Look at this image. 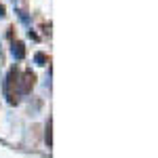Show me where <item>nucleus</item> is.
I'll use <instances>...</instances> for the list:
<instances>
[{
  "label": "nucleus",
  "instance_id": "nucleus-1",
  "mask_svg": "<svg viewBox=\"0 0 158 158\" xmlns=\"http://www.w3.org/2000/svg\"><path fill=\"white\" fill-rule=\"evenodd\" d=\"M19 68L13 65L11 70L6 72V78H4V97L11 106H17L19 103Z\"/></svg>",
  "mask_w": 158,
  "mask_h": 158
},
{
  "label": "nucleus",
  "instance_id": "nucleus-2",
  "mask_svg": "<svg viewBox=\"0 0 158 158\" xmlns=\"http://www.w3.org/2000/svg\"><path fill=\"white\" fill-rule=\"evenodd\" d=\"M34 85H36V74L32 72L30 68L19 74V93L30 95V93H32V89H34Z\"/></svg>",
  "mask_w": 158,
  "mask_h": 158
},
{
  "label": "nucleus",
  "instance_id": "nucleus-3",
  "mask_svg": "<svg viewBox=\"0 0 158 158\" xmlns=\"http://www.w3.org/2000/svg\"><path fill=\"white\" fill-rule=\"evenodd\" d=\"M11 53H13L15 59H23V57H25V44L21 42V40H13Z\"/></svg>",
  "mask_w": 158,
  "mask_h": 158
},
{
  "label": "nucleus",
  "instance_id": "nucleus-4",
  "mask_svg": "<svg viewBox=\"0 0 158 158\" xmlns=\"http://www.w3.org/2000/svg\"><path fill=\"white\" fill-rule=\"evenodd\" d=\"M44 143H47V148H53V118L51 116L44 124Z\"/></svg>",
  "mask_w": 158,
  "mask_h": 158
},
{
  "label": "nucleus",
  "instance_id": "nucleus-5",
  "mask_svg": "<svg viewBox=\"0 0 158 158\" xmlns=\"http://www.w3.org/2000/svg\"><path fill=\"white\" fill-rule=\"evenodd\" d=\"M34 61H36L38 65H47V63H49V55H47V53H36V55H34Z\"/></svg>",
  "mask_w": 158,
  "mask_h": 158
},
{
  "label": "nucleus",
  "instance_id": "nucleus-6",
  "mask_svg": "<svg viewBox=\"0 0 158 158\" xmlns=\"http://www.w3.org/2000/svg\"><path fill=\"white\" fill-rule=\"evenodd\" d=\"M4 15H6V13H4V6L0 4V17H4Z\"/></svg>",
  "mask_w": 158,
  "mask_h": 158
}]
</instances>
